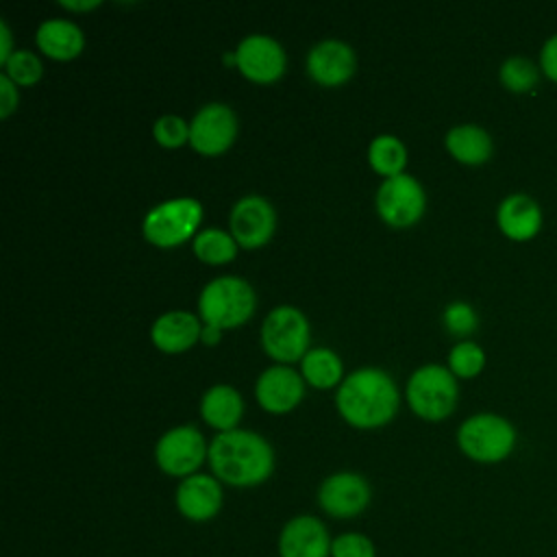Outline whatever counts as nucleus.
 Here are the masks:
<instances>
[{
    "label": "nucleus",
    "mask_w": 557,
    "mask_h": 557,
    "mask_svg": "<svg viewBox=\"0 0 557 557\" xmlns=\"http://www.w3.org/2000/svg\"><path fill=\"white\" fill-rule=\"evenodd\" d=\"M211 474L231 487H255L274 472V450L265 437L248 429L218 433L209 444Z\"/></svg>",
    "instance_id": "1"
},
{
    "label": "nucleus",
    "mask_w": 557,
    "mask_h": 557,
    "mask_svg": "<svg viewBox=\"0 0 557 557\" xmlns=\"http://www.w3.org/2000/svg\"><path fill=\"white\" fill-rule=\"evenodd\" d=\"M335 405L348 424L376 429L394 418L398 409V387L387 372L359 368L339 383Z\"/></svg>",
    "instance_id": "2"
},
{
    "label": "nucleus",
    "mask_w": 557,
    "mask_h": 557,
    "mask_svg": "<svg viewBox=\"0 0 557 557\" xmlns=\"http://www.w3.org/2000/svg\"><path fill=\"white\" fill-rule=\"evenodd\" d=\"M257 298L250 283L242 276H218L209 281L198 296V313L205 324L233 329L244 324L255 311Z\"/></svg>",
    "instance_id": "3"
},
{
    "label": "nucleus",
    "mask_w": 557,
    "mask_h": 557,
    "mask_svg": "<svg viewBox=\"0 0 557 557\" xmlns=\"http://www.w3.org/2000/svg\"><path fill=\"white\" fill-rule=\"evenodd\" d=\"M457 444L466 457L479 463H498L516 446V429L496 413H474L461 422Z\"/></svg>",
    "instance_id": "4"
},
{
    "label": "nucleus",
    "mask_w": 557,
    "mask_h": 557,
    "mask_svg": "<svg viewBox=\"0 0 557 557\" xmlns=\"http://www.w3.org/2000/svg\"><path fill=\"white\" fill-rule=\"evenodd\" d=\"M407 403L424 420H444L457 403V381L450 368L426 363L407 381Z\"/></svg>",
    "instance_id": "5"
},
{
    "label": "nucleus",
    "mask_w": 557,
    "mask_h": 557,
    "mask_svg": "<svg viewBox=\"0 0 557 557\" xmlns=\"http://www.w3.org/2000/svg\"><path fill=\"white\" fill-rule=\"evenodd\" d=\"M202 205L196 198H170L154 205L141 222L144 237L161 248H172L189 239L200 224Z\"/></svg>",
    "instance_id": "6"
},
{
    "label": "nucleus",
    "mask_w": 557,
    "mask_h": 557,
    "mask_svg": "<svg viewBox=\"0 0 557 557\" xmlns=\"http://www.w3.org/2000/svg\"><path fill=\"white\" fill-rule=\"evenodd\" d=\"M309 322L305 313L292 305L274 307L261 324V346L281 363L302 359L309 350Z\"/></svg>",
    "instance_id": "7"
},
{
    "label": "nucleus",
    "mask_w": 557,
    "mask_h": 557,
    "mask_svg": "<svg viewBox=\"0 0 557 557\" xmlns=\"http://www.w3.org/2000/svg\"><path fill=\"white\" fill-rule=\"evenodd\" d=\"M209 457V446L202 433L191 424H181L165 431L154 446V461L168 476L185 479L198 472Z\"/></svg>",
    "instance_id": "8"
},
{
    "label": "nucleus",
    "mask_w": 557,
    "mask_h": 557,
    "mask_svg": "<svg viewBox=\"0 0 557 557\" xmlns=\"http://www.w3.org/2000/svg\"><path fill=\"white\" fill-rule=\"evenodd\" d=\"M426 196L422 185L411 174H396L383 178L376 189V211L379 215L396 228L411 226L424 213Z\"/></svg>",
    "instance_id": "9"
},
{
    "label": "nucleus",
    "mask_w": 557,
    "mask_h": 557,
    "mask_svg": "<svg viewBox=\"0 0 557 557\" xmlns=\"http://www.w3.org/2000/svg\"><path fill=\"white\" fill-rule=\"evenodd\" d=\"M372 500V490L366 476L357 472H333L318 487L320 509L337 520L357 518L368 509Z\"/></svg>",
    "instance_id": "10"
},
{
    "label": "nucleus",
    "mask_w": 557,
    "mask_h": 557,
    "mask_svg": "<svg viewBox=\"0 0 557 557\" xmlns=\"http://www.w3.org/2000/svg\"><path fill=\"white\" fill-rule=\"evenodd\" d=\"M237 135V117L224 102L202 104L189 122V144L200 154L213 157L224 152Z\"/></svg>",
    "instance_id": "11"
},
{
    "label": "nucleus",
    "mask_w": 557,
    "mask_h": 557,
    "mask_svg": "<svg viewBox=\"0 0 557 557\" xmlns=\"http://www.w3.org/2000/svg\"><path fill=\"white\" fill-rule=\"evenodd\" d=\"M333 537L326 524L311 513L289 518L278 531V557H331Z\"/></svg>",
    "instance_id": "12"
},
{
    "label": "nucleus",
    "mask_w": 557,
    "mask_h": 557,
    "mask_svg": "<svg viewBox=\"0 0 557 557\" xmlns=\"http://www.w3.org/2000/svg\"><path fill=\"white\" fill-rule=\"evenodd\" d=\"M228 226L237 246L259 248L272 237L276 226V213L265 198L248 194L233 205Z\"/></svg>",
    "instance_id": "13"
},
{
    "label": "nucleus",
    "mask_w": 557,
    "mask_h": 557,
    "mask_svg": "<svg viewBox=\"0 0 557 557\" xmlns=\"http://www.w3.org/2000/svg\"><path fill=\"white\" fill-rule=\"evenodd\" d=\"M235 57L237 70L255 83L276 81L285 72L287 61L283 46L274 37L261 33L244 37L235 48Z\"/></svg>",
    "instance_id": "14"
},
{
    "label": "nucleus",
    "mask_w": 557,
    "mask_h": 557,
    "mask_svg": "<svg viewBox=\"0 0 557 557\" xmlns=\"http://www.w3.org/2000/svg\"><path fill=\"white\" fill-rule=\"evenodd\" d=\"M174 503L185 520L209 522L220 513L224 505V490L213 474L196 472L181 479V483L176 485Z\"/></svg>",
    "instance_id": "15"
},
{
    "label": "nucleus",
    "mask_w": 557,
    "mask_h": 557,
    "mask_svg": "<svg viewBox=\"0 0 557 557\" xmlns=\"http://www.w3.org/2000/svg\"><path fill=\"white\" fill-rule=\"evenodd\" d=\"M305 394L302 376L289 366L265 368L255 385L257 403L272 413H285L294 409Z\"/></svg>",
    "instance_id": "16"
},
{
    "label": "nucleus",
    "mask_w": 557,
    "mask_h": 557,
    "mask_svg": "<svg viewBox=\"0 0 557 557\" xmlns=\"http://www.w3.org/2000/svg\"><path fill=\"white\" fill-rule=\"evenodd\" d=\"M355 52L346 41L322 39L307 52L309 76L326 87L342 85L355 72Z\"/></svg>",
    "instance_id": "17"
},
{
    "label": "nucleus",
    "mask_w": 557,
    "mask_h": 557,
    "mask_svg": "<svg viewBox=\"0 0 557 557\" xmlns=\"http://www.w3.org/2000/svg\"><path fill=\"white\" fill-rule=\"evenodd\" d=\"M200 331L202 326L198 315L183 309H174L161 313L152 322L150 339L163 352H183L200 339Z\"/></svg>",
    "instance_id": "18"
},
{
    "label": "nucleus",
    "mask_w": 557,
    "mask_h": 557,
    "mask_svg": "<svg viewBox=\"0 0 557 557\" xmlns=\"http://www.w3.org/2000/svg\"><path fill=\"white\" fill-rule=\"evenodd\" d=\"M498 228L516 242L531 239L542 226V209L527 194H509L496 211Z\"/></svg>",
    "instance_id": "19"
},
{
    "label": "nucleus",
    "mask_w": 557,
    "mask_h": 557,
    "mask_svg": "<svg viewBox=\"0 0 557 557\" xmlns=\"http://www.w3.org/2000/svg\"><path fill=\"white\" fill-rule=\"evenodd\" d=\"M35 41L44 54L59 61H67L83 50L85 35L78 28V24L61 17H50L37 26Z\"/></svg>",
    "instance_id": "20"
},
{
    "label": "nucleus",
    "mask_w": 557,
    "mask_h": 557,
    "mask_svg": "<svg viewBox=\"0 0 557 557\" xmlns=\"http://www.w3.org/2000/svg\"><path fill=\"white\" fill-rule=\"evenodd\" d=\"M242 413H244V400L235 387L226 383H218L202 394L200 416L209 426L218 429L220 433L237 429Z\"/></svg>",
    "instance_id": "21"
},
{
    "label": "nucleus",
    "mask_w": 557,
    "mask_h": 557,
    "mask_svg": "<svg viewBox=\"0 0 557 557\" xmlns=\"http://www.w3.org/2000/svg\"><path fill=\"white\" fill-rule=\"evenodd\" d=\"M448 152L468 165H479L492 154V137L476 124H459L446 133Z\"/></svg>",
    "instance_id": "22"
},
{
    "label": "nucleus",
    "mask_w": 557,
    "mask_h": 557,
    "mask_svg": "<svg viewBox=\"0 0 557 557\" xmlns=\"http://www.w3.org/2000/svg\"><path fill=\"white\" fill-rule=\"evenodd\" d=\"M300 368H302L305 381L320 389L337 385L342 381V372H344L342 359L331 348H324V346L309 348L307 355L302 357Z\"/></svg>",
    "instance_id": "23"
},
{
    "label": "nucleus",
    "mask_w": 557,
    "mask_h": 557,
    "mask_svg": "<svg viewBox=\"0 0 557 557\" xmlns=\"http://www.w3.org/2000/svg\"><path fill=\"white\" fill-rule=\"evenodd\" d=\"M368 161L374 172L383 174L385 178L403 174L407 163L405 144L396 135H376L368 146Z\"/></svg>",
    "instance_id": "24"
},
{
    "label": "nucleus",
    "mask_w": 557,
    "mask_h": 557,
    "mask_svg": "<svg viewBox=\"0 0 557 557\" xmlns=\"http://www.w3.org/2000/svg\"><path fill=\"white\" fill-rule=\"evenodd\" d=\"M191 248L196 252V257L205 263H228L231 259H235L237 255V242L231 233L222 231V228H215V226H209L200 233H196L194 242H191Z\"/></svg>",
    "instance_id": "25"
},
{
    "label": "nucleus",
    "mask_w": 557,
    "mask_h": 557,
    "mask_svg": "<svg viewBox=\"0 0 557 557\" xmlns=\"http://www.w3.org/2000/svg\"><path fill=\"white\" fill-rule=\"evenodd\" d=\"M500 83L509 89V91H529L531 87H535L540 72L535 67V63L527 57H509L503 65H500Z\"/></svg>",
    "instance_id": "26"
},
{
    "label": "nucleus",
    "mask_w": 557,
    "mask_h": 557,
    "mask_svg": "<svg viewBox=\"0 0 557 557\" xmlns=\"http://www.w3.org/2000/svg\"><path fill=\"white\" fill-rule=\"evenodd\" d=\"M485 366V352L479 344L474 342H459L457 346H453L450 355H448V368L453 374L470 379L474 374H479Z\"/></svg>",
    "instance_id": "27"
},
{
    "label": "nucleus",
    "mask_w": 557,
    "mask_h": 557,
    "mask_svg": "<svg viewBox=\"0 0 557 557\" xmlns=\"http://www.w3.org/2000/svg\"><path fill=\"white\" fill-rule=\"evenodd\" d=\"M4 74L15 83V85H33L41 78V61L35 52L30 50H15L9 61L2 65Z\"/></svg>",
    "instance_id": "28"
},
{
    "label": "nucleus",
    "mask_w": 557,
    "mask_h": 557,
    "mask_svg": "<svg viewBox=\"0 0 557 557\" xmlns=\"http://www.w3.org/2000/svg\"><path fill=\"white\" fill-rule=\"evenodd\" d=\"M152 135L161 146L178 148L185 141H189V122H185L181 115H174V113L161 115L152 124Z\"/></svg>",
    "instance_id": "29"
},
{
    "label": "nucleus",
    "mask_w": 557,
    "mask_h": 557,
    "mask_svg": "<svg viewBox=\"0 0 557 557\" xmlns=\"http://www.w3.org/2000/svg\"><path fill=\"white\" fill-rule=\"evenodd\" d=\"M331 557H376V546L368 535L346 531L333 537Z\"/></svg>",
    "instance_id": "30"
},
{
    "label": "nucleus",
    "mask_w": 557,
    "mask_h": 557,
    "mask_svg": "<svg viewBox=\"0 0 557 557\" xmlns=\"http://www.w3.org/2000/svg\"><path fill=\"white\" fill-rule=\"evenodd\" d=\"M476 313L474 309L468 305V302H450L446 309H444V324L450 333L455 335H468L476 329Z\"/></svg>",
    "instance_id": "31"
},
{
    "label": "nucleus",
    "mask_w": 557,
    "mask_h": 557,
    "mask_svg": "<svg viewBox=\"0 0 557 557\" xmlns=\"http://www.w3.org/2000/svg\"><path fill=\"white\" fill-rule=\"evenodd\" d=\"M17 85L2 72L0 74V115L7 117L17 109Z\"/></svg>",
    "instance_id": "32"
},
{
    "label": "nucleus",
    "mask_w": 557,
    "mask_h": 557,
    "mask_svg": "<svg viewBox=\"0 0 557 557\" xmlns=\"http://www.w3.org/2000/svg\"><path fill=\"white\" fill-rule=\"evenodd\" d=\"M540 59H542V70L548 78L557 81V33L553 37L546 39V44L542 46V52H540Z\"/></svg>",
    "instance_id": "33"
},
{
    "label": "nucleus",
    "mask_w": 557,
    "mask_h": 557,
    "mask_svg": "<svg viewBox=\"0 0 557 557\" xmlns=\"http://www.w3.org/2000/svg\"><path fill=\"white\" fill-rule=\"evenodd\" d=\"M13 52H15V50H13V46H11V30H9V24H7L4 20H0V65H4Z\"/></svg>",
    "instance_id": "34"
},
{
    "label": "nucleus",
    "mask_w": 557,
    "mask_h": 557,
    "mask_svg": "<svg viewBox=\"0 0 557 557\" xmlns=\"http://www.w3.org/2000/svg\"><path fill=\"white\" fill-rule=\"evenodd\" d=\"M220 339H222V329H218L213 324H202L200 342H205L207 346H215Z\"/></svg>",
    "instance_id": "35"
},
{
    "label": "nucleus",
    "mask_w": 557,
    "mask_h": 557,
    "mask_svg": "<svg viewBox=\"0 0 557 557\" xmlns=\"http://www.w3.org/2000/svg\"><path fill=\"white\" fill-rule=\"evenodd\" d=\"M100 2L98 0H81V2H74V0H63L61 7L63 9H70V11H89V9H96Z\"/></svg>",
    "instance_id": "36"
}]
</instances>
